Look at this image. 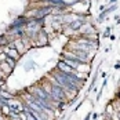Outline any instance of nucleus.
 I'll return each instance as SVG.
<instances>
[{
  "label": "nucleus",
  "instance_id": "7ed1b4c3",
  "mask_svg": "<svg viewBox=\"0 0 120 120\" xmlns=\"http://www.w3.org/2000/svg\"><path fill=\"white\" fill-rule=\"evenodd\" d=\"M116 1H117V0H110V1H109V4H113V3H116Z\"/></svg>",
  "mask_w": 120,
  "mask_h": 120
},
{
  "label": "nucleus",
  "instance_id": "f03ea898",
  "mask_svg": "<svg viewBox=\"0 0 120 120\" xmlns=\"http://www.w3.org/2000/svg\"><path fill=\"white\" fill-rule=\"evenodd\" d=\"M115 69H120V62H117V64L115 65Z\"/></svg>",
  "mask_w": 120,
  "mask_h": 120
},
{
  "label": "nucleus",
  "instance_id": "f257e3e1",
  "mask_svg": "<svg viewBox=\"0 0 120 120\" xmlns=\"http://www.w3.org/2000/svg\"><path fill=\"white\" fill-rule=\"evenodd\" d=\"M12 69H14V68H12L11 65H8V64H7L6 61H1V62H0V71L4 73V75H6L7 77H8V76L11 75Z\"/></svg>",
  "mask_w": 120,
  "mask_h": 120
},
{
  "label": "nucleus",
  "instance_id": "20e7f679",
  "mask_svg": "<svg viewBox=\"0 0 120 120\" xmlns=\"http://www.w3.org/2000/svg\"><path fill=\"white\" fill-rule=\"evenodd\" d=\"M84 120H90V115H87V116L84 117Z\"/></svg>",
  "mask_w": 120,
  "mask_h": 120
}]
</instances>
